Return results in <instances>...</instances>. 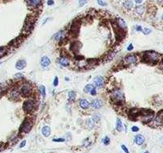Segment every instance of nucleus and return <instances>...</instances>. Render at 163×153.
<instances>
[{
    "label": "nucleus",
    "mask_w": 163,
    "mask_h": 153,
    "mask_svg": "<svg viewBox=\"0 0 163 153\" xmlns=\"http://www.w3.org/2000/svg\"><path fill=\"white\" fill-rule=\"evenodd\" d=\"M112 97H113V98L115 99V100L117 101V102H121V101L124 100V96H123V92H122L121 91H119V90L114 91L113 94H112Z\"/></svg>",
    "instance_id": "5"
},
{
    "label": "nucleus",
    "mask_w": 163,
    "mask_h": 153,
    "mask_svg": "<svg viewBox=\"0 0 163 153\" xmlns=\"http://www.w3.org/2000/svg\"><path fill=\"white\" fill-rule=\"evenodd\" d=\"M116 129L119 132L123 131V122L121 121L120 119L117 120V123H116Z\"/></svg>",
    "instance_id": "20"
},
{
    "label": "nucleus",
    "mask_w": 163,
    "mask_h": 153,
    "mask_svg": "<svg viewBox=\"0 0 163 153\" xmlns=\"http://www.w3.org/2000/svg\"><path fill=\"white\" fill-rule=\"evenodd\" d=\"M121 148H122V149L126 152V153H129V151H128V149L127 148V147H126L125 145H122L121 146Z\"/></svg>",
    "instance_id": "30"
},
{
    "label": "nucleus",
    "mask_w": 163,
    "mask_h": 153,
    "mask_svg": "<svg viewBox=\"0 0 163 153\" xmlns=\"http://www.w3.org/2000/svg\"><path fill=\"white\" fill-rule=\"evenodd\" d=\"M162 125H163V110L159 112L156 118L154 120V125L159 126Z\"/></svg>",
    "instance_id": "4"
},
{
    "label": "nucleus",
    "mask_w": 163,
    "mask_h": 153,
    "mask_svg": "<svg viewBox=\"0 0 163 153\" xmlns=\"http://www.w3.org/2000/svg\"><path fill=\"white\" fill-rule=\"evenodd\" d=\"M137 57L135 55H128L125 57L124 60H125V63H127L128 64H135V63L137 62Z\"/></svg>",
    "instance_id": "6"
},
{
    "label": "nucleus",
    "mask_w": 163,
    "mask_h": 153,
    "mask_svg": "<svg viewBox=\"0 0 163 153\" xmlns=\"http://www.w3.org/2000/svg\"><path fill=\"white\" fill-rule=\"evenodd\" d=\"M94 89H95V86L93 85H91V84L87 85L85 86V88H84V92L85 93H91Z\"/></svg>",
    "instance_id": "22"
},
{
    "label": "nucleus",
    "mask_w": 163,
    "mask_h": 153,
    "mask_svg": "<svg viewBox=\"0 0 163 153\" xmlns=\"http://www.w3.org/2000/svg\"><path fill=\"white\" fill-rule=\"evenodd\" d=\"M42 135L44 136H49L51 133V129L49 127V126H44L42 129Z\"/></svg>",
    "instance_id": "16"
},
{
    "label": "nucleus",
    "mask_w": 163,
    "mask_h": 153,
    "mask_svg": "<svg viewBox=\"0 0 163 153\" xmlns=\"http://www.w3.org/2000/svg\"><path fill=\"white\" fill-rule=\"evenodd\" d=\"M0 64H1V63H0Z\"/></svg>",
    "instance_id": "43"
},
{
    "label": "nucleus",
    "mask_w": 163,
    "mask_h": 153,
    "mask_svg": "<svg viewBox=\"0 0 163 153\" xmlns=\"http://www.w3.org/2000/svg\"><path fill=\"white\" fill-rule=\"evenodd\" d=\"M131 130H132V132H138L139 130V129L137 127V126H134V127H132Z\"/></svg>",
    "instance_id": "32"
},
{
    "label": "nucleus",
    "mask_w": 163,
    "mask_h": 153,
    "mask_svg": "<svg viewBox=\"0 0 163 153\" xmlns=\"http://www.w3.org/2000/svg\"><path fill=\"white\" fill-rule=\"evenodd\" d=\"M76 99V93L74 91H70L69 93V101L70 102H73Z\"/></svg>",
    "instance_id": "21"
},
{
    "label": "nucleus",
    "mask_w": 163,
    "mask_h": 153,
    "mask_svg": "<svg viewBox=\"0 0 163 153\" xmlns=\"http://www.w3.org/2000/svg\"><path fill=\"white\" fill-rule=\"evenodd\" d=\"M23 109L26 112H31L34 109V103L33 101H26L23 104Z\"/></svg>",
    "instance_id": "3"
},
{
    "label": "nucleus",
    "mask_w": 163,
    "mask_h": 153,
    "mask_svg": "<svg viewBox=\"0 0 163 153\" xmlns=\"http://www.w3.org/2000/svg\"><path fill=\"white\" fill-rule=\"evenodd\" d=\"M162 20H163V14H162Z\"/></svg>",
    "instance_id": "41"
},
{
    "label": "nucleus",
    "mask_w": 163,
    "mask_h": 153,
    "mask_svg": "<svg viewBox=\"0 0 163 153\" xmlns=\"http://www.w3.org/2000/svg\"><path fill=\"white\" fill-rule=\"evenodd\" d=\"M15 76L16 78H22V77H23V75L22 74H19V73H18V74H16Z\"/></svg>",
    "instance_id": "35"
},
{
    "label": "nucleus",
    "mask_w": 163,
    "mask_h": 153,
    "mask_svg": "<svg viewBox=\"0 0 163 153\" xmlns=\"http://www.w3.org/2000/svg\"><path fill=\"white\" fill-rule=\"evenodd\" d=\"M80 106L82 109H86L89 107V102H88L86 99H81L80 101Z\"/></svg>",
    "instance_id": "18"
},
{
    "label": "nucleus",
    "mask_w": 163,
    "mask_h": 153,
    "mask_svg": "<svg viewBox=\"0 0 163 153\" xmlns=\"http://www.w3.org/2000/svg\"><path fill=\"white\" fill-rule=\"evenodd\" d=\"M150 33H151V30H150V29L146 28V29H143V34H147H147H150Z\"/></svg>",
    "instance_id": "27"
},
{
    "label": "nucleus",
    "mask_w": 163,
    "mask_h": 153,
    "mask_svg": "<svg viewBox=\"0 0 163 153\" xmlns=\"http://www.w3.org/2000/svg\"><path fill=\"white\" fill-rule=\"evenodd\" d=\"M144 58L146 62L152 63V64H156L158 61L159 55L154 51H150L147 52L144 54Z\"/></svg>",
    "instance_id": "1"
},
{
    "label": "nucleus",
    "mask_w": 163,
    "mask_h": 153,
    "mask_svg": "<svg viewBox=\"0 0 163 153\" xmlns=\"http://www.w3.org/2000/svg\"><path fill=\"white\" fill-rule=\"evenodd\" d=\"M47 4L49 5V6H52L54 4V2L53 0H48V2H47Z\"/></svg>",
    "instance_id": "33"
},
{
    "label": "nucleus",
    "mask_w": 163,
    "mask_h": 153,
    "mask_svg": "<svg viewBox=\"0 0 163 153\" xmlns=\"http://www.w3.org/2000/svg\"><path fill=\"white\" fill-rule=\"evenodd\" d=\"M53 84H54V86H56L58 85V78H57V77H56L55 79H54Z\"/></svg>",
    "instance_id": "31"
},
{
    "label": "nucleus",
    "mask_w": 163,
    "mask_h": 153,
    "mask_svg": "<svg viewBox=\"0 0 163 153\" xmlns=\"http://www.w3.org/2000/svg\"><path fill=\"white\" fill-rule=\"evenodd\" d=\"M145 153H149V152H146Z\"/></svg>",
    "instance_id": "42"
},
{
    "label": "nucleus",
    "mask_w": 163,
    "mask_h": 153,
    "mask_svg": "<svg viewBox=\"0 0 163 153\" xmlns=\"http://www.w3.org/2000/svg\"><path fill=\"white\" fill-rule=\"evenodd\" d=\"M64 37H65V33H64V31L58 32L53 36L54 40H56V41H60V40H63Z\"/></svg>",
    "instance_id": "11"
},
{
    "label": "nucleus",
    "mask_w": 163,
    "mask_h": 153,
    "mask_svg": "<svg viewBox=\"0 0 163 153\" xmlns=\"http://www.w3.org/2000/svg\"><path fill=\"white\" fill-rule=\"evenodd\" d=\"M91 107L94 108V109H100L102 106H103V102H102L101 100L100 99H95L92 102H91Z\"/></svg>",
    "instance_id": "8"
},
{
    "label": "nucleus",
    "mask_w": 163,
    "mask_h": 153,
    "mask_svg": "<svg viewBox=\"0 0 163 153\" xmlns=\"http://www.w3.org/2000/svg\"><path fill=\"white\" fill-rule=\"evenodd\" d=\"M32 125L33 123L30 121V119L26 118L25 120V121L22 123V125H21V129H20V131L22 132H29L32 129Z\"/></svg>",
    "instance_id": "2"
},
{
    "label": "nucleus",
    "mask_w": 163,
    "mask_h": 153,
    "mask_svg": "<svg viewBox=\"0 0 163 153\" xmlns=\"http://www.w3.org/2000/svg\"><path fill=\"white\" fill-rule=\"evenodd\" d=\"M54 142H64V138H59V139H54L53 140Z\"/></svg>",
    "instance_id": "29"
},
{
    "label": "nucleus",
    "mask_w": 163,
    "mask_h": 153,
    "mask_svg": "<svg viewBox=\"0 0 163 153\" xmlns=\"http://www.w3.org/2000/svg\"><path fill=\"white\" fill-rule=\"evenodd\" d=\"M26 2L31 7H37L41 4L42 0H26Z\"/></svg>",
    "instance_id": "9"
},
{
    "label": "nucleus",
    "mask_w": 163,
    "mask_h": 153,
    "mask_svg": "<svg viewBox=\"0 0 163 153\" xmlns=\"http://www.w3.org/2000/svg\"><path fill=\"white\" fill-rule=\"evenodd\" d=\"M97 2H98V4H99V5L103 6H106V5H107V3H106V2H104L103 1V0H98Z\"/></svg>",
    "instance_id": "28"
},
{
    "label": "nucleus",
    "mask_w": 163,
    "mask_h": 153,
    "mask_svg": "<svg viewBox=\"0 0 163 153\" xmlns=\"http://www.w3.org/2000/svg\"><path fill=\"white\" fill-rule=\"evenodd\" d=\"M132 49H133V45H132V44H131L130 45L128 46V48H127V50H128V51H131Z\"/></svg>",
    "instance_id": "34"
},
{
    "label": "nucleus",
    "mask_w": 163,
    "mask_h": 153,
    "mask_svg": "<svg viewBox=\"0 0 163 153\" xmlns=\"http://www.w3.org/2000/svg\"><path fill=\"white\" fill-rule=\"evenodd\" d=\"M26 66V62L25 60H23V59H21V60H19L17 62L16 64V68L18 70H22V69H24Z\"/></svg>",
    "instance_id": "14"
},
{
    "label": "nucleus",
    "mask_w": 163,
    "mask_h": 153,
    "mask_svg": "<svg viewBox=\"0 0 163 153\" xmlns=\"http://www.w3.org/2000/svg\"><path fill=\"white\" fill-rule=\"evenodd\" d=\"M135 11H136V13L138 14H142L144 11V6H137V7L135 8Z\"/></svg>",
    "instance_id": "23"
},
{
    "label": "nucleus",
    "mask_w": 163,
    "mask_h": 153,
    "mask_svg": "<svg viewBox=\"0 0 163 153\" xmlns=\"http://www.w3.org/2000/svg\"><path fill=\"white\" fill-rule=\"evenodd\" d=\"M116 22H117V25L119 28H122V29H126L127 28V23L124 22L123 19L122 18H118L116 20Z\"/></svg>",
    "instance_id": "17"
},
{
    "label": "nucleus",
    "mask_w": 163,
    "mask_h": 153,
    "mask_svg": "<svg viewBox=\"0 0 163 153\" xmlns=\"http://www.w3.org/2000/svg\"><path fill=\"white\" fill-rule=\"evenodd\" d=\"M136 30H137V31H142V28H141V26H137V27H136Z\"/></svg>",
    "instance_id": "39"
},
{
    "label": "nucleus",
    "mask_w": 163,
    "mask_h": 153,
    "mask_svg": "<svg viewBox=\"0 0 163 153\" xmlns=\"http://www.w3.org/2000/svg\"><path fill=\"white\" fill-rule=\"evenodd\" d=\"M87 2H88V0H80L79 4H80V6H84V5L86 4Z\"/></svg>",
    "instance_id": "26"
},
{
    "label": "nucleus",
    "mask_w": 163,
    "mask_h": 153,
    "mask_svg": "<svg viewBox=\"0 0 163 153\" xmlns=\"http://www.w3.org/2000/svg\"><path fill=\"white\" fill-rule=\"evenodd\" d=\"M39 90H40V92H41V94H42V95L43 96V97H45V94H46V92H45V86H43V85L40 86Z\"/></svg>",
    "instance_id": "24"
},
{
    "label": "nucleus",
    "mask_w": 163,
    "mask_h": 153,
    "mask_svg": "<svg viewBox=\"0 0 163 153\" xmlns=\"http://www.w3.org/2000/svg\"><path fill=\"white\" fill-rule=\"evenodd\" d=\"M93 82H94V85L96 86H97V87H100V86L104 85V79L100 77V76H98V77L94 79Z\"/></svg>",
    "instance_id": "10"
},
{
    "label": "nucleus",
    "mask_w": 163,
    "mask_h": 153,
    "mask_svg": "<svg viewBox=\"0 0 163 153\" xmlns=\"http://www.w3.org/2000/svg\"><path fill=\"white\" fill-rule=\"evenodd\" d=\"M134 141L138 145H142V144H143L145 142V137L142 135H138L135 136Z\"/></svg>",
    "instance_id": "12"
},
{
    "label": "nucleus",
    "mask_w": 163,
    "mask_h": 153,
    "mask_svg": "<svg viewBox=\"0 0 163 153\" xmlns=\"http://www.w3.org/2000/svg\"><path fill=\"white\" fill-rule=\"evenodd\" d=\"M91 94H92V95H96V89H94L93 91L91 92Z\"/></svg>",
    "instance_id": "38"
},
{
    "label": "nucleus",
    "mask_w": 163,
    "mask_h": 153,
    "mask_svg": "<svg viewBox=\"0 0 163 153\" xmlns=\"http://www.w3.org/2000/svg\"><path fill=\"white\" fill-rule=\"evenodd\" d=\"M26 141H23L22 142L21 145H20V148H23V147H24V146L26 145Z\"/></svg>",
    "instance_id": "36"
},
{
    "label": "nucleus",
    "mask_w": 163,
    "mask_h": 153,
    "mask_svg": "<svg viewBox=\"0 0 163 153\" xmlns=\"http://www.w3.org/2000/svg\"><path fill=\"white\" fill-rule=\"evenodd\" d=\"M58 62H59V64L61 65V66H63V67H67V66L69 64V59L66 58V57H61V58H60V59H59Z\"/></svg>",
    "instance_id": "15"
},
{
    "label": "nucleus",
    "mask_w": 163,
    "mask_h": 153,
    "mask_svg": "<svg viewBox=\"0 0 163 153\" xmlns=\"http://www.w3.org/2000/svg\"><path fill=\"white\" fill-rule=\"evenodd\" d=\"M123 6H124V7L126 9L131 10L132 7H133L134 3H133V2H132V0H126V1L124 2V3H123Z\"/></svg>",
    "instance_id": "19"
},
{
    "label": "nucleus",
    "mask_w": 163,
    "mask_h": 153,
    "mask_svg": "<svg viewBox=\"0 0 163 153\" xmlns=\"http://www.w3.org/2000/svg\"><path fill=\"white\" fill-rule=\"evenodd\" d=\"M143 1V0H134V2L137 3V4H140V3H142V2Z\"/></svg>",
    "instance_id": "37"
},
{
    "label": "nucleus",
    "mask_w": 163,
    "mask_h": 153,
    "mask_svg": "<svg viewBox=\"0 0 163 153\" xmlns=\"http://www.w3.org/2000/svg\"><path fill=\"white\" fill-rule=\"evenodd\" d=\"M1 96H2V91L0 90V97H1Z\"/></svg>",
    "instance_id": "40"
},
{
    "label": "nucleus",
    "mask_w": 163,
    "mask_h": 153,
    "mask_svg": "<svg viewBox=\"0 0 163 153\" xmlns=\"http://www.w3.org/2000/svg\"><path fill=\"white\" fill-rule=\"evenodd\" d=\"M50 59L47 56H43L42 58V60H41V64H42V67H48L50 64Z\"/></svg>",
    "instance_id": "13"
},
{
    "label": "nucleus",
    "mask_w": 163,
    "mask_h": 153,
    "mask_svg": "<svg viewBox=\"0 0 163 153\" xmlns=\"http://www.w3.org/2000/svg\"><path fill=\"white\" fill-rule=\"evenodd\" d=\"M21 92L23 96H28L30 92H31V88H30V86L28 84H25L22 86L21 88Z\"/></svg>",
    "instance_id": "7"
},
{
    "label": "nucleus",
    "mask_w": 163,
    "mask_h": 153,
    "mask_svg": "<svg viewBox=\"0 0 163 153\" xmlns=\"http://www.w3.org/2000/svg\"><path fill=\"white\" fill-rule=\"evenodd\" d=\"M104 144L105 145H108V144H110V139H109V137L106 136V137L104 138Z\"/></svg>",
    "instance_id": "25"
}]
</instances>
